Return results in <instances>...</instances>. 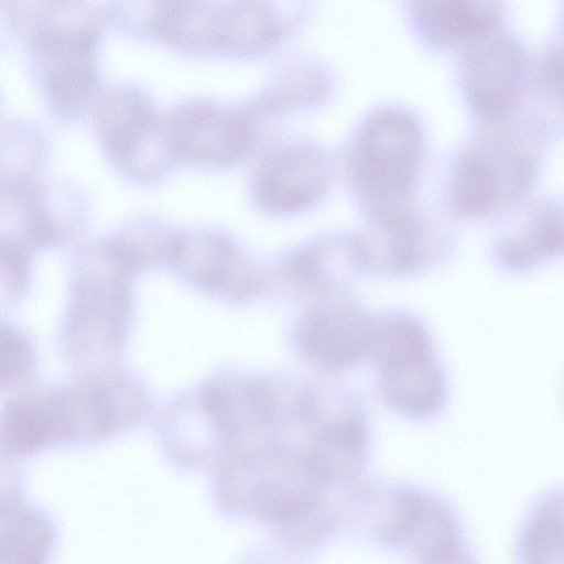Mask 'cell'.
Returning a JSON list of instances; mask_svg holds the SVG:
<instances>
[{
  "instance_id": "obj_1",
  "label": "cell",
  "mask_w": 564,
  "mask_h": 564,
  "mask_svg": "<svg viewBox=\"0 0 564 564\" xmlns=\"http://www.w3.org/2000/svg\"><path fill=\"white\" fill-rule=\"evenodd\" d=\"M546 134L520 115L478 121L449 163L448 209L463 217L502 215L525 199L538 176Z\"/></svg>"
},
{
  "instance_id": "obj_2",
  "label": "cell",
  "mask_w": 564,
  "mask_h": 564,
  "mask_svg": "<svg viewBox=\"0 0 564 564\" xmlns=\"http://www.w3.org/2000/svg\"><path fill=\"white\" fill-rule=\"evenodd\" d=\"M426 154L419 115L399 102L365 112L344 152L347 184L365 217L415 200Z\"/></svg>"
},
{
  "instance_id": "obj_3",
  "label": "cell",
  "mask_w": 564,
  "mask_h": 564,
  "mask_svg": "<svg viewBox=\"0 0 564 564\" xmlns=\"http://www.w3.org/2000/svg\"><path fill=\"white\" fill-rule=\"evenodd\" d=\"M367 360L383 403L415 423L438 419L448 402V380L426 323L406 310L373 313Z\"/></svg>"
},
{
  "instance_id": "obj_4",
  "label": "cell",
  "mask_w": 564,
  "mask_h": 564,
  "mask_svg": "<svg viewBox=\"0 0 564 564\" xmlns=\"http://www.w3.org/2000/svg\"><path fill=\"white\" fill-rule=\"evenodd\" d=\"M365 276L406 279L441 265L455 249L452 228L415 200L366 216L356 232Z\"/></svg>"
},
{
  "instance_id": "obj_5",
  "label": "cell",
  "mask_w": 564,
  "mask_h": 564,
  "mask_svg": "<svg viewBox=\"0 0 564 564\" xmlns=\"http://www.w3.org/2000/svg\"><path fill=\"white\" fill-rule=\"evenodd\" d=\"M457 53L459 93L478 121L519 115L531 57L525 44L507 22L473 40Z\"/></svg>"
},
{
  "instance_id": "obj_6",
  "label": "cell",
  "mask_w": 564,
  "mask_h": 564,
  "mask_svg": "<svg viewBox=\"0 0 564 564\" xmlns=\"http://www.w3.org/2000/svg\"><path fill=\"white\" fill-rule=\"evenodd\" d=\"M494 234V265L509 275H521L562 254V200L553 195L527 197L502 214Z\"/></svg>"
},
{
  "instance_id": "obj_7",
  "label": "cell",
  "mask_w": 564,
  "mask_h": 564,
  "mask_svg": "<svg viewBox=\"0 0 564 564\" xmlns=\"http://www.w3.org/2000/svg\"><path fill=\"white\" fill-rule=\"evenodd\" d=\"M373 312L352 294L328 299L305 318L301 339L305 355L329 371H346L367 358Z\"/></svg>"
},
{
  "instance_id": "obj_8",
  "label": "cell",
  "mask_w": 564,
  "mask_h": 564,
  "mask_svg": "<svg viewBox=\"0 0 564 564\" xmlns=\"http://www.w3.org/2000/svg\"><path fill=\"white\" fill-rule=\"evenodd\" d=\"M330 154L312 142L291 144L273 153L257 180L260 203L273 212H299L317 203L333 183Z\"/></svg>"
},
{
  "instance_id": "obj_9",
  "label": "cell",
  "mask_w": 564,
  "mask_h": 564,
  "mask_svg": "<svg viewBox=\"0 0 564 564\" xmlns=\"http://www.w3.org/2000/svg\"><path fill=\"white\" fill-rule=\"evenodd\" d=\"M406 17L414 34L436 50H456L506 23V9L491 0H413Z\"/></svg>"
},
{
  "instance_id": "obj_10",
  "label": "cell",
  "mask_w": 564,
  "mask_h": 564,
  "mask_svg": "<svg viewBox=\"0 0 564 564\" xmlns=\"http://www.w3.org/2000/svg\"><path fill=\"white\" fill-rule=\"evenodd\" d=\"M30 53L39 88L55 116L75 120L90 111L101 91L95 51L48 48Z\"/></svg>"
},
{
  "instance_id": "obj_11",
  "label": "cell",
  "mask_w": 564,
  "mask_h": 564,
  "mask_svg": "<svg viewBox=\"0 0 564 564\" xmlns=\"http://www.w3.org/2000/svg\"><path fill=\"white\" fill-rule=\"evenodd\" d=\"M170 133L176 152L207 163L232 161L249 144L245 117L207 105L181 110L173 118Z\"/></svg>"
},
{
  "instance_id": "obj_12",
  "label": "cell",
  "mask_w": 564,
  "mask_h": 564,
  "mask_svg": "<svg viewBox=\"0 0 564 564\" xmlns=\"http://www.w3.org/2000/svg\"><path fill=\"white\" fill-rule=\"evenodd\" d=\"M90 112L107 154L131 170L153 130L151 105L134 89L112 87L99 93Z\"/></svg>"
},
{
  "instance_id": "obj_13",
  "label": "cell",
  "mask_w": 564,
  "mask_h": 564,
  "mask_svg": "<svg viewBox=\"0 0 564 564\" xmlns=\"http://www.w3.org/2000/svg\"><path fill=\"white\" fill-rule=\"evenodd\" d=\"M56 539L41 507L19 501L0 512V564H51Z\"/></svg>"
},
{
  "instance_id": "obj_14",
  "label": "cell",
  "mask_w": 564,
  "mask_h": 564,
  "mask_svg": "<svg viewBox=\"0 0 564 564\" xmlns=\"http://www.w3.org/2000/svg\"><path fill=\"white\" fill-rule=\"evenodd\" d=\"M44 131L24 118L0 120V185L39 178L47 158Z\"/></svg>"
},
{
  "instance_id": "obj_15",
  "label": "cell",
  "mask_w": 564,
  "mask_h": 564,
  "mask_svg": "<svg viewBox=\"0 0 564 564\" xmlns=\"http://www.w3.org/2000/svg\"><path fill=\"white\" fill-rule=\"evenodd\" d=\"M57 406L39 401H18L9 405L0 423L4 447L14 454H30L64 434Z\"/></svg>"
},
{
  "instance_id": "obj_16",
  "label": "cell",
  "mask_w": 564,
  "mask_h": 564,
  "mask_svg": "<svg viewBox=\"0 0 564 564\" xmlns=\"http://www.w3.org/2000/svg\"><path fill=\"white\" fill-rule=\"evenodd\" d=\"M520 564H562L561 500L554 495L535 507L520 540Z\"/></svg>"
},
{
  "instance_id": "obj_17",
  "label": "cell",
  "mask_w": 564,
  "mask_h": 564,
  "mask_svg": "<svg viewBox=\"0 0 564 564\" xmlns=\"http://www.w3.org/2000/svg\"><path fill=\"white\" fill-rule=\"evenodd\" d=\"M546 110L562 109V47L552 42L543 47L530 62L528 86L524 98Z\"/></svg>"
},
{
  "instance_id": "obj_18",
  "label": "cell",
  "mask_w": 564,
  "mask_h": 564,
  "mask_svg": "<svg viewBox=\"0 0 564 564\" xmlns=\"http://www.w3.org/2000/svg\"><path fill=\"white\" fill-rule=\"evenodd\" d=\"M30 360L25 339L15 330L0 325V383L17 379L26 370Z\"/></svg>"
},
{
  "instance_id": "obj_19",
  "label": "cell",
  "mask_w": 564,
  "mask_h": 564,
  "mask_svg": "<svg viewBox=\"0 0 564 564\" xmlns=\"http://www.w3.org/2000/svg\"><path fill=\"white\" fill-rule=\"evenodd\" d=\"M21 501L20 495L0 488V512Z\"/></svg>"
}]
</instances>
